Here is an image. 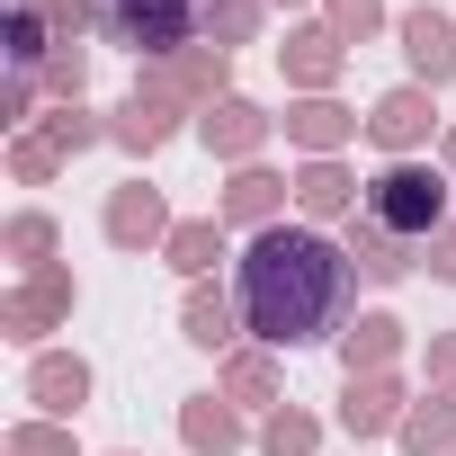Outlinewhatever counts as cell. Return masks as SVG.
I'll return each mask as SVG.
<instances>
[{"label": "cell", "mask_w": 456, "mask_h": 456, "mask_svg": "<svg viewBox=\"0 0 456 456\" xmlns=\"http://www.w3.org/2000/svg\"><path fill=\"white\" fill-rule=\"evenodd\" d=\"M188 438H197V447H233V420H224V411H206V403H197V411H188Z\"/></svg>", "instance_id": "19"}, {"label": "cell", "mask_w": 456, "mask_h": 456, "mask_svg": "<svg viewBox=\"0 0 456 456\" xmlns=\"http://www.w3.org/2000/svg\"><path fill=\"white\" fill-rule=\"evenodd\" d=\"M403 45H411V63H420L429 81H447V72H456V28H447V19L411 10V19H403Z\"/></svg>", "instance_id": "4"}, {"label": "cell", "mask_w": 456, "mask_h": 456, "mask_svg": "<svg viewBox=\"0 0 456 456\" xmlns=\"http://www.w3.org/2000/svg\"><path fill=\"white\" fill-rule=\"evenodd\" d=\"M117 134H126V143H161V134H170V99H134V108L117 117Z\"/></svg>", "instance_id": "9"}, {"label": "cell", "mask_w": 456, "mask_h": 456, "mask_svg": "<svg viewBox=\"0 0 456 456\" xmlns=\"http://www.w3.org/2000/svg\"><path fill=\"white\" fill-rule=\"evenodd\" d=\"M269 206H278V179H269V170H242L233 197H224V215H269Z\"/></svg>", "instance_id": "12"}, {"label": "cell", "mask_w": 456, "mask_h": 456, "mask_svg": "<svg viewBox=\"0 0 456 456\" xmlns=\"http://www.w3.org/2000/svg\"><path fill=\"white\" fill-rule=\"evenodd\" d=\"M438 278H456V233H438Z\"/></svg>", "instance_id": "22"}, {"label": "cell", "mask_w": 456, "mask_h": 456, "mask_svg": "<svg viewBox=\"0 0 456 456\" xmlns=\"http://www.w3.org/2000/svg\"><path fill=\"white\" fill-rule=\"evenodd\" d=\"M385 349H394V322H358V331H349V376H358V367H376Z\"/></svg>", "instance_id": "15"}, {"label": "cell", "mask_w": 456, "mask_h": 456, "mask_svg": "<svg viewBox=\"0 0 456 456\" xmlns=\"http://www.w3.org/2000/svg\"><path fill=\"white\" fill-rule=\"evenodd\" d=\"M37 394H45V403H54V411H72V403H81V394H90V376H81V367H63V358H54V367H37Z\"/></svg>", "instance_id": "14"}, {"label": "cell", "mask_w": 456, "mask_h": 456, "mask_svg": "<svg viewBox=\"0 0 456 456\" xmlns=\"http://www.w3.org/2000/svg\"><path fill=\"white\" fill-rule=\"evenodd\" d=\"M367 134H376V143H420V134H429V99H420V90H394V99L367 117Z\"/></svg>", "instance_id": "5"}, {"label": "cell", "mask_w": 456, "mask_h": 456, "mask_svg": "<svg viewBox=\"0 0 456 456\" xmlns=\"http://www.w3.org/2000/svg\"><path fill=\"white\" fill-rule=\"evenodd\" d=\"M99 28H108V45L179 54V45H188V28H197V0H99Z\"/></svg>", "instance_id": "2"}, {"label": "cell", "mask_w": 456, "mask_h": 456, "mask_svg": "<svg viewBox=\"0 0 456 456\" xmlns=\"http://www.w3.org/2000/svg\"><path fill=\"white\" fill-rule=\"evenodd\" d=\"M340 28H358V37H367V28H376V0H340Z\"/></svg>", "instance_id": "21"}, {"label": "cell", "mask_w": 456, "mask_h": 456, "mask_svg": "<svg viewBox=\"0 0 456 456\" xmlns=\"http://www.w3.org/2000/svg\"><path fill=\"white\" fill-rule=\"evenodd\" d=\"M349 305V260L322 242V233H287V224H269V233L251 242L242 260V314L269 349H305L340 322Z\"/></svg>", "instance_id": "1"}, {"label": "cell", "mask_w": 456, "mask_h": 456, "mask_svg": "<svg viewBox=\"0 0 456 456\" xmlns=\"http://www.w3.org/2000/svg\"><path fill=\"white\" fill-rule=\"evenodd\" d=\"M340 411H349V429H376V420H394V385H376V376L358 385V376H349V403H340Z\"/></svg>", "instance_id": "8"}, {"label": "cell", "mask_w": 456, "mask_h": 456, "mask_svg": "<svg viewBox=\"0 0 456 456\" xmlns=\"http://www.w3.org/2000/svg\"><path fill=\"white\" fill-rule=\"evenodd\" d=\"M305 447H314V420L305 411H278L269 420V456H305Z\"/></svg>", "instance_id": "16"}, {"label": "cell", "mask_w": 456, "mask_h": 456, "mask_svg": "<svg viewBox=\"0 0 456 456\" xmlns=\"http://www.w3.org/2000/svg\"><path fill=\"white\" fill-rule=\"evenodd\" d=\"M358 260H367L376 278H403V233H385V224L367 215V224H358Z\"/></svg>", "instance_id": "7"}, {"label": "cell", "mask_w": 456, "mask_h": 456, "mask_svg": "<svg viewBox=\"0 0 456 456\" xmlns=\"http://www.w3.org/2000/svg\"><path fill=\"white\" fill-rule=\"evenodd\" d=\"M296 134H305V143H340V134H349V117H340V108H305V117H296Z\"/></svg>", "instance_id": "17"}, {"label": "cell", "mask_w": 456, "mask_h": 456, "mask_svg": "<svg viewBox=\"0 0 456 456\" xmlns=\"http://www.w3.org/2000/svg\"><path fill=\"white\" fill-rule=\"evenodd\" d=\"M170 251H179V269H206V260H215V224H188Z\"/></svg>", "instance_id": "18"}, {"label": "cell", "mask_w": 456, "mask_h": 456, "mask_svg": "<svg viewBox=\"0 0 456 456\" xmlns=\"http://www.w3.org/2000/svg\"><path fill=\"white\" fill-rule=\"evenodd\" d=\"M188 340H206V349L233 340V314H224V296H197V305H188Z\"/></svg>", "instance_id": "11"}, {"label": "cell", "mask_w": 456, "mask_h": 456, "mask_svg": "<svg viewBox=\"0 0 456 456\" xmlns=\"http://www.w3.org/2000/svg\"><path fill=\"white\" fill-rule=\"evenodd\" d=\"M296 72H305V81H322V72H331V45H322V37H305V45H296Z\"/></svg>", "instance_id": "20"}, {"label": "cell", "mask_w": 456, "mask_h": 456, "mask_svg": "<svg viewBox=\"0 0 456 456\" xmlns=\"http://www.w3.org/2000/svg\"><path fill=\"white\" fill-rule=\"evenodd\" d=\"M206 143H224V152H251V143H260V117H251L242 99H224V108L206 117Z\"/></svg>", "instance_id": "6"}, {"label": "cell", "mask_w": 456, "mask_h": 456, "mask_svg": "<svg viewBox=\"0 0 456 456\" xmlns=\"http://www.w3.org/2000/svg\"><path fill=\"white\" fill-rule=\"evenodd\" d=\"M108 224H117V242H143V233H161V206L134 188V197H117V215H108Z\"/></svg>", "instance_id": "10"}, {"label": "cell", "mask_w": 456, "mask_h": 456, "mask_svg": "<svg viewBox=\"0 0 456 456\" xmlns=\"http://www.w3.org/2000/svg\"><path fill=\"white\" fill-rule=\"evenodd\" d=\"M305 206H314V215H340V206H349V179H340L331 161H314V170H305Z\"/></svg>", "instance_id": "13"}, {"label": "cell", "mask_w": 456, "mask_h": 456, "mask_svg": "<svg viewBox=\"0 0 456 456\" xmlns=\"http://www.w3.org/2000/svg\"><path fill=\"white\" fill-rule=\"evenodd\" d=\"M367 215L385 224V233H429V224H438V179L429 170H411V161H394L385 179H376V197H367Z\"/></svg>", "instance_id": "3"}]
</instances>
